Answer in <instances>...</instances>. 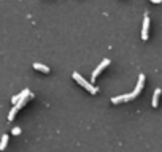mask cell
Masks as SVG:
<instances>
[{
  "mask_svg": "<svg viewBox=\"0 0 162 152\" xmlns=\"http://www.w3.org/2000/svg\"><path fill=\"white\" fill-rule=\"evenodd\" d=\"M18 111H19V108L14 105V108L11 109V111H10V114H8V121H13V119H14V116H16V112H18Z\"/></svg>",
  "mask_w": 162,
  "mask_h": 152,
  "instance_id": "30bf717a",
  "label": "cell"
},
{
  "mask_svg": "<svg viewBox=\"0 0 162 152\" xmlns=\"http://www.w3.org/2000/svg\"><path fill=\"white\" fill-rule=\"evenodd\" d=\"M33 68L38 70V71H43V73H49V67L43 65V64H38V62H35V64H33Z\"/></svg>",
  "mask_w": 162,
  "mask_h": 152,
  "instance_id": "52a82bcc",
  "label": "cell"
},
{
  "mask_svg": "<svg viewBox=\"0 0 162 152\" xmlns=\"http://www.w3.org/2000/svg\"><path fill=\"white\" fill-rule=\"evenodd\" d=\"M108 65H110V59H103L102 62H100V65L97 67L96 70H94L92 76H91V79H92V81H96V79H97V76L100 75V73H102V70L105 68V67H108Z\"/></svg>",
  "mask_w": 162,
  "mask_h": 152,
  "instance_id": "7a4b0ae2",
  "label": "cell"
},
{
  "mask_svg": "<svg viewBox=\"0 0 162 152\" xmlns=\"http://www.w3.org/2000/svg\"><path fill=\"white\" fill-rule=\"evenodd\" d=\"M148 30H149V16L146 14L143 18V27H142V40H148Z\"/></svg>",
  "mask_w": 162,
  "mask_h": 152,
  "instance_id": "3957f363",
  "label": "cell"
},
{
  "mask_svg": "<svg viewBox=\"0 0 162 152\" xmlns=\"http://www.w3.org/2000/svg\"><path fill=\"white\" fill-rule=\"evenodd\" d=\"M7 144H8V135H3V136H2V141H0V151H5Z\"/></svg>",
  "mask_w": 162,
  "mask_h": 152,
  "instance_id": "9c48e42d",
  "label": "cell"
},
{
  "mask_svg": "<svg viewBox=\"0 0 162 152\" xmlns=\"http://www.w3.org/2000/svg\"><path fill=\"white\" fill-rule=\"evenodd\" d=\"M143 84H145V75H140V76H138V82H137V86H135V91L132 92V97L133 98L140 94V91L143 89Z\"/></svg>",
  "mask_w": 162,
  "mask_h": 152,
  "instance_id": "5b68a950",
  "label": "cell"
},
{
  "mask_svg": "<svg viewBox=\"0 0 162 152\" xmlns=\"http://www.w3.org/2000/svg\"><path fill=\"white\" fill-rule=\"evenodd\" d=\"M19 133H21V128L19 127H14L13 128V135H19Z\"/></svg>",
  "mask_w": 162,
  "mask_h": 152,
  "instance_id": "8fae6325",
  "label": "cell"
},
{
  "mask_svg": "<svg viewBox=\"0 0 162 152\" xmlns=\"http://www.w3.org/2000/svg\"><path fill=\"white\" fill-rule=\"evenodd\" d=\"M129 100H133L132 94L119 95V97H113V98H111V103H113V105H118V103H122V101H129Z\"/></svg>",
  "mask_w": 162,
  "mask_h": 152,
  "instance_id": "277c9868",
  "label": "cell"
},
{
  "mask_svg": "<svg viewBox=\"0 0 162 152\" xmlns=\"http://www.w3.org/2000/svg\"><path fill=\"white\" fill-rule=\"evenodd\" d=\"M151 2H153V3H160L162 0H151Z\"/></svg>",
  "mask_w": 162,
  "mask_h": 152,
  "instance_id": "7c38bea8",
  "label": "cell"
},
{
  "mask_svg": "<svg viewBox=\"0 0 162 152\" xmlns=\"http://www.w3.org/2000/svg\"><path fill=\"white\" fill-rule=\"evenodd\" d=\"M29 95H30V91H29V89H24V91H22V92H21L19 95H14V97L11 98V101H13V105H18L19 101L22 100V98L29 97Z\"/></svg>",
  "mask_w": 162,
  "mask_h": 152,
  "instance_id": "8992f818",
  "label": "cell"
},
{
  "mask_svg": "<svg viewBox=\"0 0 162 152\" xmlns=\"http://www.w3.org/2000/svg\"><path fill=\"white\" fill-rule=\"evenodd\" d=\"M160 92H162L160 89H156V91H154V95H153V101H151L154 108H156V106L159 105V95H160Z\"/></svg>",
  "mask_w": 162,
  "mask_h": 152,
  "instance_id": "ba28073f",
  "label": "cell"
},
{
  "mask_svg": "<svg viewBox=\"0 0 162 152\" xmlns=\"http://www.w3.org/2000/svg\"><path fill=\"white\" fill-rule=\"evenodd\" d=\"M72 76H73V79H75V81H76L78 84H81V86L84 87L87 92H91V94H97V92H99V89H97V87H94L91 82H87V81L84 79V78H83V76L80 75V73H76V71H75V73H73V75H72Z\"/></svg>",
  "mask_w": 162,
  "mask_h": 152,
  "instance_id": "6da1fadb",
  "label": "cell"
}]
</instances>
